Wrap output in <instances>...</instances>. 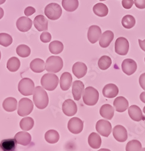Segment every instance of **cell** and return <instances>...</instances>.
Segmentation results:
<instances>
[{
  "label": "cell",
  "mask_w": 145,
  "mask_h": 151,
  "mask_svg": "<svg viewBox=\"0 0 145 151\" xmlns=\"http://www.w3.org/2000/svg\"><path fill=\"white\" fill-rule=\"evenodd\" d=\"M33 101L35 106L39 109H43L49 104V97L43 87L36 86L33 93Z\"/></svg>",
  "instance_id": "cell-1"
},
{
  "label": "cell",
  "mask_w": 145,
  "mask_h": 151,
  "mask_svg": "<svg viewBox=\"0 0 145 151\" xmlns=\"http://www.w3.org/2000/svg\"><path fill=\"white\" fill-rule=\"evenodd\" d=\"M63 67V59L60 56H52L48 58L45 63V70L51 73H57Z\"/></svg>",
  "instance_id": "cell-2"
},
{
  "label": "cell",
  "mask_w": 145,
  "mask_h": 151,
  "mask_svg": "<svg viewBox=\"0 0 145 151\" xmlns=\"http://www.w3.org/2000/svg\"><path fill=\"white\" fill-rule=\"evenodd\" d=\"M82 100L84 103L88 106L95 105L99 100V92L92 86H88L82 94Z\"/></svg>",
  "instance_id": "cell-3"
},
{
  "label": "cell",
  "mask_w": 145,
  "mask_h": 151,
  "mask_svg": "<svg viewBox=\"0 0 145 151\" xmlns=\"http://www.w3.org/2000/svg\"><path fill=\"white\" fill-rule=\"evenodd\" d=\"M41 83L44 89L51 91L56 89L59 79L57 76L54 73H46L42 76Z\"/></svg>",
  "instance_id": "cell-4"
},
{
  "label": "cell",
  "mask_w": 145,
  "mask_h": 151,
  "mask_svg": "<svg viewBox=\"0 0 145 151\" xmlns=\"http://www.w3.org/2000/svg\"><path fill=\"white\" fill-rule=\"evenodd\" d=\"M45 15L49 19L57 20L62 15V7L57 3H50L45 8Z\"/></svg>",
  "instance_id": "cell-5"
},
{
  "label": "cell",
  "mask_w": 145,
  "mask_h": 151,
  "mask_svg": "<svg viewBox=\"0 0 145 151\" xmlns=\"http://www.w3.org/2000/svg\"><path fill=\"white\" fill-rule=\"evenodd\" d=\"M35 85L33 81L29 78H23L18 83V90L20 93L25 96L33 94Z\"/></svg>",
  "instance_id": "cell-6"
},
{
  "label": "cell",
  "mask_w": 145,
  "mask_h": 151,
  "mask_svg": "<svg viewBox=\"0 0 145 151\" xmlns=\"http://www.w3.org/2000/svg\"><path fill=\"white\" fill-rule=\"evenodd\" d=\"M33 103L28 98L21 99L18 104V114L19 116L24 117L28 116L33 109Z\"/></svg>",
  "instance_id": "cell-7"
},
{
  "label": "cell",
  "mask_w": 145,
  "mask_h": 151,
  "mask_svg": "<svg viewBox=\"0 0 145 151\" xmlns=\"http://www.w3.org/2000/svg\"><path fill=\"white\" fill-rule=\"evenodd\" d=\"M96 129L102 136L108 137L112 131V124L109 121L106 120H100L96 124Z\"/></svg>",
  "instance_id": "cell-8"
},
{
  "label": "cell",
  "mask_w": 145,
  "mask_h": 151,
  "mask_svg": "<svg viewBox=\"0 0 145 151\" xmlns=\"http://www.w3.org/2000/svg\"><path fill=\"white\" fill-rule=\"evenodd\" d=\"M115 52L117 54L125 56L127 55L129 48V44L127 39L124 37H119L115 42Z\"/></svg>",
  "instance_id": "cell-9"
},
{
  "label": "cell",
  "mask_w": 145,
  "mask_h": 151,
  "mask_svg": "<svg viewBox=\"0 0 145 151\" xmlns=\"http://www.w3.org/2000/svg\"><path fill=\"white\" fill-rule=\"evenodd\" d=\"M84 128V123L82 120L78 117H72L68 123L69 131L74 134H78L82 132Z\"/></svg>",
  "instance_id": "cell-10"
},
{
  "label": "cell",
  "mask_w": 145,
  "mask_h": 151,
  "mask_svg": "<svg viewBox=\"0 0 145 151\" xmlns=\"http://www.w3.org/2000/svg\"><path fill=\"white\" fill-rule=\"evenodd\" d=\"M62 110L64 114L68 116L72 117L75 116L78 111L77 106L75 102L72 99H67L62 105Z\"/></svg>",
  "instance_id": "cell-11"
},
{
  "label": "cell",
  "mask_w": 145,
  "mask_h": 151,
  "mask_svg": "<svg viewBox=\"0 0 145 151\" xmlns=\"http://www.w3.org/2000/svg\"><path fill=\"white\" fill-rule=\"evenodd\" d=\"M113 135L119 142H125L128 139L127 131L122 125H116L113 128Z\"/></svg>",
  "instance_id": "cell-12"
},
{
  "label": "cell",
  "mask_w": 145,
  "mask_h": 151,
  "mask_svg": "<svg viewBox=\"0 0 145 151\" xmlns=\"http://www.w3.org/2000/svg\"><path fill=\"white\" fill-rule=\"evenodd\" d=\"M137 65L136 62L131 59H126L122 63L123 72L128 76L133 74L137 70Z\"/></svg>",
  "instance_id": "cell-13"
},
{
  "label": "cell",
  "mask_w": 145,
  "mask_h": 151,
  "mask_svg": "<svg viewBox=\"0 0 145 151\" xmlns=\"http://www.w3.org/2000/svg\"><path fill=\"white\" fill-rule=\"evenodd\" d=\"M102 30L101 28L96 25L90 26L87 32V38L89 42L92 44H95L101 36Z\"/></svg>",
  "instance_id": "cell-14"
},
{
  "label": "cell",
  "mask_w": 145,
  "mask_h": 151,
  "mask_svg": "<svg viewBox=\"0 0 145 151\" xmlns=\"http://www.w3.org/2000/svg\"><path fill=\"white\" fill-rule=\"evenodd\" d=\"M16 27L21 32L29 31L33 26L32 20L27 17H21L16 21Z\"/></svg>",
  "instance_id": "cell-15"
},
{
  "label": "cell",
  "mask_w": 145,
  "mask_h": 151,
  "mask_svg": "<svg viewBox=\"0 0 145 151\" xmlns=\"http://www.w3.org/2000/svg\"><path fill=\"white\" fill-rule=\"evenodd\" d=\"M84 91V85L80 81H75L72 83V93L74 99L76 101H79L81 99Z\"/></svg>",
  "instance_id": "cell-16"
},
{
  "label": "cell",
  "mask_w": 145,
  "mask_h": 151,
  "mask_svg": "<svg viewBox=\"0 0 145 151\" xmlns=\"http://www.w3.org/2000/svg\"><path fill=\"white\" fill-rule=\"evenodd\" d=\"M72 73L78 79H81L86 76L87 71V65L83 62H77L72 67Z\"/></svg>",
  "instance_id": "cell-17"
},
{
  "label": "cell",
  "mask_w": 145,
  "mask_h": 151,
  "mask_svg": "<svg viewBox=\"0 0 145 151\" xmlns=\"http://www.w3.org/2000/svg\"><path fill=\"white\" fill-rule=\"evenodd\" d=\"M34 26L39 32L46 31L48 28V21L42 15L36 16L34 19Z\"/></svg>",
  "instance_id": "cell-18"
},
{
  "label": "cell",
  "mask_w": 145,
  "mask_h": 151,
  "mask_svg": "<svg viewBox=\"0 0 145 151\" xmlns=\"http://www.w3.org/2000/svg\"><path fill=\"white\" fill-rule=\"evenodd\" d=\"M113 105L117 112H123L128 108L129 103L125 97L123 96H119L114 99Z\"/></svg>",
  "instance_id": "cell-19"
},
{
  "label": "cell",
  "mask_w": 145,
  "mask_h": 151,
  "mask_svg": "<svg viewBox=\"0 0 145 151\" xmlns=\"http://www.w3.org/2000/svg\"><path fill=\"white\" fill-rule=\"evenodd\" d=\"M15 140L18 144L22 146H27L31 142V136L27 132L21 131L16 134Z\"/></svg>",
  "instance_id": "cell-20"
},
{
  "label": "cell",
  "mask_w": 145,
  "mask_h": 151,
  "mask_svg": "<svg viewBox=\"0 0 145 151\" xmlns=\"http://www.w3.org/2000/svg\"><path fill=\"white\" fill-rule=\"evenodd\" d=\"M118 93V87L113 83H108L106 85L102 90V94L104 96L108 99H112L116 97Z\"/></svg>",
  "instance_id": "cell-21"
},
{
  "label": "cell",
  "mask_w": 145,
  "mask_h": 151,
  "mask_svg": "<svg viewBox=\"0 0 145 151\" xmlns=\"http://www.w3.org/2000/svg\"><path fill=\"white\" fill-rule=\"evenodd\" d=\"M128 114L130 118L135 122H140L143 119V113L137 105H133L128 108Z\"/></svg>",
  "instance_id": "cell-22"
},
{
  "label": "cell",
  "mask_w": 145,
  "mask_h": 151,
  "mask_svg": "<svg viewBox=\"0 0 145 151\" xmlns=\"http://www.w3.org/2000/svg\"><path fill=\"white\" fill-rule=\"evenodd\" d=\"M72 83V77L70 73L68 72L63 73L60 80V88L63 91L68 90Z\"/></svg>",
  "instance_id": "cell-23"
},
{
  "label": "cell",
  "mask_w": 145,
  "mask_h": 151,
  "mask_svg": "<svg viewBox=\"0 0 145 151\" xmlns=\"http://www.w3.org/2000/svg\"><path fill=\"white\" fill-rule=\"evenodd\" d=\"M114 39V33L110 30L104 32L100 39V45L102 48H107L110 45Z\"/></svg>",
  "instance_id": "cell-24"
},
{
  "label": "cell",
  "mask_w": 145,
  "mask_h": 151,
  "mask_svg": "<svg viewBox=\"0 0 145 151\" xmlns=\"http://www.w3.org/2000/svg\"><path fill=\"white\" fill-rule=\"evenodd\" d=\"M30 67L34 73H41L45 70V63L43 60L36 58L31 62Z\"/></svg>",
  "instance_id": "cell-25"
},
{
  "label": "cell",
  "mask_w": 145,
  "mask_h": 151,
  "mask_svg": "<svg viewBox=\"0 0 145 151\" xmlns=\"http://www.w3.org/2000/svg\"><path fill=\"white\" fill-rule=\"evenodd\" d=\"M100 113L103 118L107 120H112L114 116V110L111 105L104 104L101 107Z\"/></svg>",
  "instance_id": "cell-26"
},
{
  "label": "cell",
  "mask_w": 145,
  "mask_h": 151,
  "mask_svg": "<svg viewBox=\"0 0 145 151\" xmlns=\"http://www.w3.org/2000/svg\"><path fill=\"white\" fill-rule=\"evenodd\" d=\"M88 143L93 149H99L102 143V140L100 135L96 132H92L88 137Z\"/></svg>",
  "instance_id": "cell-27"
},
{
  "label": "cell",
  "mask_w": 145,
  "mask_h": 151,
  "mask_svg": "<svg viewBox=\"0 0 145 151\" xmlns=\"http://www.w3.org/2000/svg\"><path fill=\"white\" fill-rule=\"evenodd\" d=\"M18 101L14 97H7L3 103V107L6 111L14 112L17 108Z\"/></svg>",
  "instance_id": "cell-28"
},
{
  "label": "cell",
  "mask_w": 145,
  "mask_h": 151,
  "mask_svg": "<svg viewBox=\"0 0 145 151\" xmlns=\"http://www.w3.org/2000/svg\"><path fill=\"white\" fill-rule=\"evenodd\" d=\"M93 10L94 14L100 17H106L108 14V7L101 3L96 4L93 7Z\"/></svg>",
  "instance_id": "cell-29"
},
{
  "label": "cell",
  "mask_w": 145,
  "mask_h": 151,
  "mask_svg": "<svg viewBox=\"0 0 145 151\" xmlns=\"http://www.w3.org/2000/svg\"><path fill=\"white\" fill-rule=\"evenodd\" d=\"M45 140L50 144H54L58 142L60 139L59 133L54 129L48 131L45 134Z\"/></svg>",
  "instance_id": "cell-30"
},
{
  "label": "cell",
  "mask_w": 145,
  "mask_h": 151,
  "mask_svg": "<svg viewBox=\"0 0 145 151\" xmlns=\"http://www.w3.org/2000/svg\"><path fill=\"white\" fill-rule=\"evenodd\" d=\"M62 4L65 10L68 12H74L79 6L78 0H62Z\"/></svg>",
  "instance_id": "cell-31"
},
{
  "label": "cell",
  "mask_w": 145,
  "mask_h": 151,
  "mask_svg": "<svg viewBox=\"0 0 145 151\" xmlns=\"http://www.w3.org/2000/svg\"><path fill=\"white\" fill-rule=\"evenodd\" d=\"M21 66V62L16 57H11L7 63V68L11 72L17 71Z\"/></svg>",
  "instance_id": "cell-32"
},
{
  "label": "cell",
  "mask_w": 145,
  "mask_h": 151,
  "mask_svg": "<svg viewBox=\"0 0 145 151\" xmlns=\"http://www.w3.org/2000/svg\"><path fill=\"white\" fill-rule=\"evenodd\" d=\"M64 49V45L62 42L59 41H54L50 44V52L54 55L61 53Z\"/></svg>",
  "instance_id": "cell-33"
},
{
  "label": "cell",
  "mask_w": 145,
  "mask_h": 151,
  "mask_svg": "<svg viewBox=\"0 0 145 151\" xmlns=\"http://www.w3.org/2000/svg\"><path fill=\"white\" fill-rule=\"evenodd\" d=\"M16 142L14 139L10 138V139L3 140L0 143V146L5 151H14L16 147Z\"/></svg>",
  "instance_id": "cell-34"
},
{
  "label": "cell",
  "mask_w": 145,
  "mask_h": 151,
  "mask_svg": "<svg viewBox=\"0 0 145 151\" xmlns=\"http://www.w3.org/2000/svg\"><path fill=\"white\" fill-rule=\"evenodd\" d=\"M34 124V120L30 117H26L23 118L20 122V128L23 131L31 130Z\"/></svg>",
  "instance_id": "cell-35"
},
{
  "label": "cell",
  "mask_w": 145,
  "mask_h": 151,
  "mask_svg": "<svg viewBox=\"0 0 145 151\" xmlns=\"http://www.w3.org/2000/svg\"><path fill=\"white\" fill-rule=\"evenodd\" d=\"M112 64V59L108 56H101L98 62V65L99 68L102 70H106L109 68Z\"/></svg>",
  "instance_id": "cell-36"
},
{
  "label": "cell",
  "mask_w": 145,
  "mask_h": 151,
  "mask_svg": "<svg viewBox=\"0 0 145 151\" xmlns=\"http://www.w3.org/2000/svg\"><path fill=\"white\" fill-rule=\"evenodd\" d=\"M122 24L124 28L130 29L134 27L136 24V19L134 17L130 15L124 16L122 19Z\"/></svg>",
  "instance_id": "cell-37"
},
{
  "label": "cell",
  "mask_w": 145,
  "mask_h": 151,
  "mask_svg": "<svg viewBox=\"0 0 145 151\" xmlns=\"http://www.w3.org/2000/svg\"><path fill=\"white\" fill-rule=\"evenodd\" d=\"M16 53L21 58H27L31 54L30 48L25 44H21L17 47Z\"/></svg>",
  "instance_id": "cell-38"
},
{
  "label": "cell",
  "mask_w": 145,
  "mask_h": 151,
  "mask_svg": "<svg viewBox=\"0 0 145 151\" xmlns=\"http://www.w3.org/2000/svg\"><path fill=\"white\" fill-rule=\"evenodd\" d=\"M142 145L141 142L137 140L129 141L126 146V151H141Z\"/></svg>",
  "instance_id": "cell-39"
},
{
  "label": "cell",
  "mask_w": 145,
  "mask_h": 151,
  "mask_svg": "<svg viewBox=\"0 0 145 151\" xmlns=\"http://www.w3.org/2000/svg\"><path fill=\"white\" fill-rule=\"evenodd\" d=\"M13 42V38L12 37L6 33H0V45L7 47L10 45Z\"/></svg>",
  "instance_id": "cell-40"
},
{
  "label": "cell",
  "mask_w": 145,
  "mask_h": 151,
  "mask_svg": "<svg viewBox=\"0 0 145 151\" xmlns=\"http://www.w3.org/2000/svg\"><path fill=\"white\" fill-rule=\"evenodd\" d=\"M51 35L49 32H43L40 36L41 41L43 43H48L51 41Z\"/></svg>",
  "instance_id": "cell-41"
},
{
  "label": "cell",
  "mask_w": 145,
  "mask_h": 151,
  "mask_svg": "<svg viewBox=\"0 0 145 151\" xmlns=\"http://www.w3.org/2000/svg\"><path fill=\"white\" fill-rule=\"evenodd\" d=\"M122 4L125 9H130L134 4L133 0H122Z\"/></svg>",
  "instance_id": "cell-42"
},
{
  "label": "cell",
  "mask_w": 145,
  "mask_h": 151,
  "mask_svg": "<svg viewBox=\"0 0 145 151\" xmlns=\"http://www.w3.org/2000/svg\"><path fill=\"white\" fill-rule=\"evenodd\" d=\"M36 12V9L31 6H28L24 10V14L27 17H30L33 15Z\"/></svg>",
  "instance_id": "cell-43"
},
{
  "label": "cell",
  "mask_w": 145,
  "mask_h": 151,
  "mask_svg": "<svg viewBox=\"0 0 145 151\" xmlns=\"http://www.w3.org/2000/svg\"><path fill=\"white\" fill-rule=\"evenodd\" d=\"M134 3L136 7L139 9H143L145 8V0H134Z\"/></svg>",
  "instance_id": "cell-44"
},
{
  "label": "cell",
  "mask_w": 145,
  "mask_h": 151,
  "mask_svg": "<svg viewBox=\"0 0 145 151\" xmlns=\"http://www.w3.org/2000/svg\"><path fill=\"white\" fill-rule=\"evenodd\" d=\"M139 82L141 88L145 91V73L140 75Z\"/></svg>",
  "instance_id": "cell-45"
},
{
  "label": "cell",
  "mask_w": 145,
  "mask_h": 151,
  "mask_svg": "<svg viewBox=\"0 0 145 151\" xmlns=\"http://www.w3.org/2000/svg\"><path fill=\"white\" fill-rule=\"evenodd\" d=\"M139 45L140 47L141 48V49L145 52V39L144 40H139Z\"/></svg>",
  "instance_id": "cell-46"
},
{
  "label": "cell",
  "mask_w": 145,
  "mask_h": 151,
  "mask_svg": "<svg viewBox=\"0 0 145 151\" xmlns=\"http://www.w3.org/2000/svg\"><path fill=\"white\" fill-rule=\"evenodd\" d=\"M140 99L141 100V101L145 104V92H142L140 95Z\"/></svg>",
  "instance_id": "cell-47"
},
{
  "label": "cell",
  "mask_w": 145,
  "mask_h": 151,
  "mask_svg": "<svg viewBox=\"0 0 145 151\" xmlns=\"http://www.w3.org/2000/svg\"><path fill=\"white\" fill-rule=\"evenodd\" d=\"M4 12L3 9L1 7H0V19L3 18V17H4Z\"/></svg>",
  "instance_id": "cell-48"
},
{
  "label": "cell",
  "mask_w": 145,
  "mask_h": 151,
  "mask_svg": "<svg viewBox=\"0 0 145 151\" xmlns=\"http://www.w3.org/2000/svg\"><path fill=\"white\" fill-rule=\"evenodd\" d=\"M98 151H111L110 149H104V148H102V149H100V150H98Z\"/></svg>",
  "instance_id": "cell-49"
},
{
  "label": "cell",
  "mask_w": 145,
  "mask_h": 151,
  "mask_svg": "<svg viewBox=\"0 0 145 151\" xmlns=\"http://www.w3.org/2000/svg\"><path fill=\"white\" fill-rule=\"evenodd\" d=\"M6 0H0V5L4 4L6 2Z\"/></svg>",
  "instance_id": "cell-50"
},
{
  "label": "cell",
  "mask_w": 145,
  "mask_h": 151,
  "mask_svg": "<svg viewBox=\"0 0 145 151\" xmlns=\"http://www.w3.org/2000/svg\"><path fill=\"white\" fill-rule=\"evenodd\" d=\"M0 151H5L2 147H1V146H0Z\"/></svg>",
  "instance_id": "cell-51"
},
{
  "label": "cell",
  "mask_w": 145,
  "mask_h": 151,
  "mask_svg": "<svg viewBox=\"0 0 145 151\" xmlns=\"http://www.w3.org/2000/svg\"><path fill=\"white\" fill-rule=\"evenodd\" d=\"M143 112H144V114H145V106L143 108Z\"/></svg>",
  "instance_id": "cell-52"
},
{
  "label": "cell",
  "mask_w": 145,
  "mask_h": 151,
  "mask_svg": "<svg viewBox=\"0 0 145 151\" xmlns=\"http://www.w3.org/2000/svg\"><path fill=\"white\" fill-rule=\"evenodd\" d=\"M141 151H145V147H144V148H143V149H141Z\"/></svg>",
  "instance_id": "cell-53"
},
{
  "label": "cell",
  "mask_w": 145,
  "mask_h": 151,
  "mask_svg": "<svg viewBox=\"0 0 145 151\" xmlns=\"http://www.w3.org/2000/svg\"><path fill=\"white\" fill-rule=\"evenodd\" d=\"M1 52H0V60H1Z\"/></svg>",
  "instance_id": "cell-54"
},
{
  "label": "cell",
  "mask_w": 145,
  "mask_h": 151,
  "mask_svg": "<svg viewBox=\"0 0 145 151\" xmlns=\"http://www.w3.org/2000/svg\"><path fill=\"white\" fill-rule=\"evenodd\" d=\"M100 1H105V0H100Z\"/></svg>",
  "instance_id": "cell-55"
},
{
  "label": "cell",
  "mask_w": 145,
  "mask_h": 151,
  "mask_svg": "<svg viewBox=\"0 0 145 151\" xmlns=\"http://www.w3.org/2000/svg\"><path fill=\"white\" fill-rule=\"evenodd\" d=\"M144 62H145V58H144Z\"/></svg>",
  "instance_id": "cell-56"
}]
</instances>
